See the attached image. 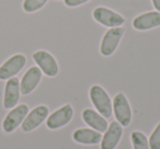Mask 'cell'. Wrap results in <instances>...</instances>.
Instances as JSON below:
<instances>
[{
	"mask_svg": "<svg viewBox=\"0 0 160 149\" xmlns=\"http://www.w3.org/2000/svg\"><path fill=\"white\" fill-rule=\"evenodd\" d=\"M89 97L91 100L93 107L97 109V111L105 118L111 117L113 107H112V101L109 93L103 89L101 86L94 85L90 88Z\"/></svg>",
	"mask_w": 160,
	"mask_h": 149,
	"instance_id": "cell-1",
	"label": "cell"
},
{
	"mask_svg": "<svg viewBox=\"0 0 160 149\" xmlns=\"http://www.w3.org/2000/svg\"><path fill=\"white\" fill-rule=\"evenodd\" d=\"M73 116V109L70 104H65L54 111L46 118V126L49 129H58L64 127L71 121Z\"/></svg>",
	"mask_w": 160,
	"mask_h": 149,
	"instance_id": "cell-9",
	"label": "cell"
},
{
	"mask_svg": "<svg viewBox=\"0 0 160 149\" xmlns=\"http://www.w3.org/2000/svg\"><path fill=\"white\" fill-rule=\"evenodd\" d=\"M123 135V126L118 122L113 121L109 125L108 129L101 139V149H115Z\"/></svg>",
	"mask_w": 160,
	"mask_h": 149,
	"instance_id": "cell-11",
	"label": "cell"
},
{
	"mask_svg": "<svg viewBox=\"0 0 160 149\" xmlns=\"http://www.w3.org/2000/svg\"><path fill=\"white\" fill-rule=\"evenodd\" d=\"M125 30L123 27H111L104 33L101 41L100 45V53L103 56H111L116 51Z\"/></svg>",
	"mask_w": 160,
	"mask_h": 149,
	"instance_id": "cell-3",
	"label": "cell"
},
{
	"mask_svg": "<svg viewBox=\"0 0 160 149\" xmlns=\"http://www.w3.org/2000/svg\"><path fill=\"white\" fill-rule=\"evenodd\" d=\"M33 59L38 67L47 77H55L58 73V64L55 57L46 51H36L33 54Z\"/></svg>",
	"mask_w": 160,
	"mask_h": 149,
	"instance_id": "cell-6",
	"label": "cell"
},
{
	"mask_svg": "<svg viewBox=\"0 0 160 149\" xmlns=\"http://www.w3.org/2000/svg\"><path fill=\"white\" fill-rule=\"evenodd\" d=\"M72 138L76 142L82 145H97L101 142L102 135L100 132L92 128H78L73 132Z\"/></svg>",
	"mask_w": 160,
	"mask_h": 149,
	"instance_id": "cell-15",
	"label": "cell"
},
{
	"mask_svg": "<svg viewBox=\"0 0 160 149\" xmlns=\"http://www.w3.org/2000/svg\"><path fill=\"white\" fill-rule=\"evenodd\" d=\"M20 80L17 77L8 79L5 86L3 94V107L7 110L13 109L20 99Z\"/></svg>",
	"mask_w": 160,
	"mask_h": 149,
	"instance_id": "cell-12",
	"label": "cell"
},
{
	"mask_svg": "<svg viewBox=\"0 0 160 149\" xmlns=\"http://www.w3.org/2000/svg\"><path fill=\"white\" fill-rule=\"evenodd\" d=\"M112 107H113V112L115 118L123 127H126L131 124L132 122V107L129 104L128 100L125 97L124 93L120 92L114 97L113 101H112Z\"/></svg>",
	"mask_w": 160,
	"mask_h": 149,
	"instance_id": "cell-2",
	"label": "cell"
},
{
	"mask_svg": "<svg viewBox=\"0 0 160 149\" xmlns=\"http://www.w3.org/2000/svg\"><path fill=\"white\" fill-rule=\"evenodd\" d=\"M131 140L132 145H133V149H150L148 138L142 132H133L131 135Z\"/></svg>",
	"mask_w": 160,
	"mask_h": 149,
	"instance_id": "cell-16",
	"label": "cell"
},
{
	"mask_svg": "<svg viewBox=\"0 0 160 149\" xmlns=\"http://www.w3.org/2000/svg\"><path fill=\"white\" fill-rule=\"evenodd\" d=\"M30 112L27 104H19L14 107L9 113L6 115L2 122V128L6 133H12L17 127L20 126L24 121L25 116Z\"/></svg>",
	"mask_w": 160,
	"mask_h": 149,
	"instance_id": "cell-7",
	"label": "cell"
},
{
	"mask_svg": "<svg viewBox=\"0 0 160 149\" xmlns=\"http://www.w3.org/2000/svg\"><path fill=\"white\" fill-rule=\"evenodd\" d=\"M27 64V57L23 54H16L8 58L0 66V80H8L18 75Z\"/></svg>",
	"mask_w": 160,
	"mask_h": 149,
	"instance_id": "cell-5",
	"label": "cell"
},
{
	"mask_svg": "<svg viewBox=\"0 0 160 149\" xmlns=\"http://www.w3.org/2000/svg\"><path fill=\"white\" fill-rule=\"evenodd\" d=\"M47 1L48 0H24L22 3V8L25 12L32 13V12L42 9L47 3Z\"/></svg>",
	"mask_w": 160,
	"mask_h": 149,
	"instance_id": "cell-17",
	"label": "cell"
},
{
	"mask_svg": "<svg viewBox=\"0 0 160 149\" xmlns=\"http://www.w3.org/2000/svg\"><path fill=\"white\" fill-rule=\"evenodd\" d=\"M92 16L97 22L107 27H118L125 23V19L120 13L105 7H97Z\"/></svg>",
	"mask_w": 160,
	"mask_h": 149,
	"instance_id": "cell-4",
	"label": "cell"
},
{
	"mask_svg": "<svg viewBox=\"0 0 160 149\" xmlns=\"http://www.w3.org/2000/svg\"><path fill=\"white\" fill-rule=\"evenodd\" d=\"M42 79V71L38 67L32 66L25 71L20 81V92L23 96L32 93Z\"/></svg>",
	"mask_w": 160,
	"mask_h": 149,
	"instance_id": "cell-10",
	"label": "cell"
},
{
	"mask_svg": "<svg viewBox=\"0 0 160 149\" xmlns=\"http://www.w3.org/2000/svg\"><path fill=\"white\" fill-rule=\"evenodd\" d=\"M151 1H152V5L155 7V9L158 12H160V0H151Z\"/></svg>",
	"mask_w": 160,
	"mask_h": 149,
	"instance_id": "cell-20",
	"label": "cell"
},
{
	"mask_svg": "<svg viewBox=\"0 0 160 149\" xmlns=\"http://www.w3.org/2000/svg\"><path fill=\"white\" fill-rule=\"evenodd\" d=\"M48 107L45 105H38V107H34L32 111L28 113L24 121L21 124L22 131L28 133V132H32L38 128L44 121H46V118L48 117Z\"/></svg>",
	"mask_w": 160,
	"mask_h": 149,
	"instance_id": "cell-8",
	"label": "cell"
},
{
	"mask_svg": "<svg viewBox=\"0 0 160 149\" xmlns=\"http://www.w3.org/2000/svg\"><path fill=\"white\" fill-rule=\"evenodd\" d=\"M160 27V12L149 11L137 16L133 20V27L138 31H148Z\"/></svg>",
	"mask_w": 160,
	"mask_h": 149,
	"instance_id": "cell-13",
	"label": "cell"
},
{
	"mask_svg": "<svg viewBox=\"0 0 160 149\" xmlns=\"http://www.w3.org/2000/svg\"><path fill=\"white\" fill-rule=\"evenodd\" d=\"M149 140V148L150 149H160V122L155 127L153 132L150 134Z\"/></svg>",
	"mask_w": 160,
	"mask_h": 149,
	"instance_id": "cell-18",
	"label": "cell"
},
{
	"mask_svg": "<svg viewBox=\"0 0 160 149\" xmlns=\"http://www.w3.org/2000/svg\"><path fill=\"white\" fill-rule=\"evenodd\" d=\"M90 0H65L64 2L67 7H70V8H75V7H78V6H81L83 3L88 2Z\"/></svg>",
	"mask_w": 160,
	"mask_h": 149,
	"instance_id": "cell-19",
	"label": "cell"
},
{
	"mask_svg": "<svg viewBox=\"0 0 160 149\" xmlns=\"http://www.w3.org/2000/svg\"><path fill=\"white\" fill-rule=\"evenodd\" d=\"M82 120L90 128L103 133L108 129L109 124L105 117H103L99 112L94 111L92 109H86L82 111Z\"/></svg>",
	"mask_w": 160,
	"mask_h": 149,
	"instance_id": "cell-14",
	"label": "cell"
}]
</instances>
